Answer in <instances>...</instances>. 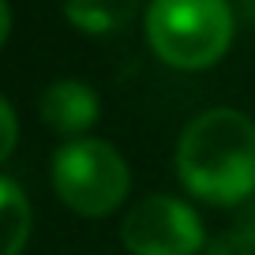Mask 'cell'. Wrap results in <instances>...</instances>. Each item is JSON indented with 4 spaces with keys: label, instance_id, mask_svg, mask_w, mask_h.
<instances>
[{
    "label": "cell",
    "instance_id": "1",
    "mask_svg": "<svg viewBox=\"0 0 255 255\" xmlns=\"http://www.w3.org/2000/svg\"><path fill=\"white\" fill-rule=\"evenodd\" d=\"M184 188L210 203H244L255 191V120L240 109L214 105L191 117L176 143Z\"/></svg>",
    "mask_w": 255,
    "mask_h": 255
},
{
    "label": "cell",
    "instance_id": "2",
    "mask_svg": "<svg viewBox=\"0 0 255 255\" xmlns=\"http://www.w3.org/2000/svg\"><path fill=\"white\" fill-rule=\"evenodd\" d=\"M146 38L173 68H207L233 41V11L225 0H150Z\"/></svg>",
    "mask_w": 255,
    "mask_h": 255
},
{
    "label": "cell",
    "instance_id": "3",
    "mask_svg": "<svg viewBox=\"0 0 255 255\" xmlns=\"http://www.w3.org/2000/svg\"><path fill=\"white\" fill-rule=\"evenodd\" d=\"M53 184L79 214H109L124 203L131 173L120 150L105 139H68L53 158Z\"/></svg>",
    "mask_w": 255,
    "mask_h": 255
},
{
    "label": "cell",
    "instance_id": "4",
    "mask_svg": "<svg viewBox=\"0 0 255 255\" xmlns=\"http://www.w3.org/2000/svg\"><path fill=\"white\" fill-rule=\"evenodd\" d=\"M120 240L131 255H195L207 248V229L184 199L146 195L124 214Z\"/></svg>",
    "mask_w": 255,
    "mask_h": 255
},
{
    "label": "cell",
    "instance_id": "5",
    "mask_svg": "<svg viewBox=\"0 0 255 255\" xmlns=\"http://www.w3.org/2000/svg\"><path fill=\"white\" fill-rule=\"evenodd\" d=\"M41 117L64 135H79L98 120V94L83 79H56L41 94Z\"/></svg>",
    "mask_w": 255,
    "mask_h": 255
},
{
    "label": "cell",
    "instance_id": "6",
    "mask_svg": "<svg viewBox=\"0 0 255 255\" xmlns=\"http://www.w3.org/2000/svg\"><path fill=\"white\" fill-rule=\"evenodd\" d=\"M30 237V199L11 176H0V255H19Z\"/></svg>",
    "mask_w": 255,
    "mask_h": 255
},
{
    "label": "cell",
    "instance_id": "7",
    "mask_svg": "<svg viewBox=\"0 0 255 255\" xmlns=\"http://www.w3.org/2000/svg\"><path fill=\"white\" fill-rule=\"evenodd\" d=\"M64 11L87 34H113L135 15V0H64Z\"/></svg>",
    "mask_w": 255,
    "mask_h": 255
},
{
    "label": "cell",
    "instance_id": "8",
    "mask_svg": "<svg viewBox=\"0 0 255 255\" xmlns=\"http://www.w3.org/2000/svg\"><path fill=\"white\" fill-rule=\"evenodd\" d=\"M207 255H255V199H244L229 225L207 237Z\"/></svg>",
    "mask_w": 255,
    "mask_h": 255
},
{
    "label": "cell",
    "instance_id": "9",
    "mask_svg": "<svg viewBox=\"0 0 255 255\" xmlns=\"http://www.w3.org/2000/svg\"><path fill=\"white\" fill-rule=\"evenodd\" d=\"M15 139H19V120H15V109H11L8 98H0V161L11 158V150H15Z\"/></svg>",
    "mask_w": 255,
    "mask_h": 255
},
{
    "label": "cell",
    "instance_id": "10",
    "mask_svg": "<svg viewBox=\"0 0 255 255\" xmlns=\"http://www.w3.org/2000/svg\"><path fill=\"white\" fill-rule=\"evenodd\" d=\"M8 30H11V8H8V0H0V45L8 38Z\"/></svg>",
    "mask_w": 255,
    "mask_h": 255
}]
</instances>
